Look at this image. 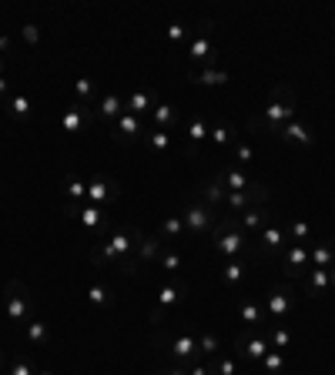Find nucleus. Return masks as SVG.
Listing matches in <instances>:
<instances>
[{"mask_svg": "<svg viewBox=\"0 0 335 375\" xmlns=\"http://www.w3.org/2000/svg\"><path fill=\"white\" fill-rule=\"evenodd\" d=\"M309 261H312V268H332L335 265V238L309 242Z\"/></svg>", "mask_w": 335, "mask_h": 375, "instance_id": "26", "label": "nucleus"}, {"mask_svg": "<svg viewBox=\"0 0 335 375\" xmlns=\"http://www.w3.org/2000/svg\"><path fill=\"white\" fill-rule=\"evenodd\" d=\"M245 275H248V265L242 258H232L225 268H221V285L225 288H232V292H238L242 288V282H245Z\"/></svg>", "mask_w": 335, "mask_h": 375, "instance_id": "30", "label": "nucleus"}, {"mask_svg": "<svg viewBox=\"0 0 335 375\" xmlns=\"http://www.w3.org/2000/svg\"><path fill=\"white\" fill-rule=\"evenodd\" d=\"M144 141H148V148H151V155H168V148H171V134L161 128H151L148 134H144Z\"/></svg>", "mask_w": 335, "mask_h": 375, "instance_id": "35", "label": "nucleus"}, {"mask_svg": "<svg viewBox=\"0 0 335 375\" xmlns=\"http://www.w3.org/2000/svg\"><path fill=\"white\" fill-rule=\"evenodd\" d=\"M94 111H98V117H101L104 124H114L117 117L124 114V97H117L114 91L101 94V101L94 104Z\"/></svg>", "mask_w": 335, "mask_h": 375, "instance_id": "27", "label": "nucleus"}, {"mask_svg": "<svg viewBox=\"0 0 335 375\" xmlns=\"http://www.w3.org/2000/svg\"><path fill=\"white\" fill-rule=\"evenodd\" d=\"M261 332H265V338H269V345H271V349H275V352L292 349V342H295V335H292V332H288L285 325H275V322H269V325H265V328H261Z\"/></svg>", "mask_w": 335, "mask_h": 375, "instance_id": "31", "label": "nucleus"}, {"mask_svg": "<svg viewBox=\"0 0 335 375\" xmlns=\"http://www.w3.org/2000/svg\"><path fill=\"white\" fill-rule=\"evenodd\" d=\"M329 285H332L329 268H309L305 278H302V288H305V295L309 298H322L325 292H329Z\"/></svg>", "mask_w": 335, "mask_h": 375, "instance_id": "28", "label": "nucleus"}, {"mask_svg": "<svg viewBox=\"0 0 335 375\" xmlns=\"http://www.w3.org/2000/svg\"><path fill=\"white\" fill-rule=\"evenodd\" d=\"M285 144H295V148H312L315 144V134H312V128L305 124V121H292V124H285L282 134H278Z\"/></svg>", "mask_w": 335, "mask_h": 375, "instance_id": "23", "label": "nucleus"}, {"mask_svg": "<svg viewBox=\"0 0 335 375\" xmlns=\"http://www.w3.org/2000/svg\"><path fill=\"white\" fill-rule=\"evenodd\" d=\"M4 369H7V365H4V355H0V375H4Z\"/></svg>", "mask_w": 335, "mask_h": 375, "instance_id": "52", "label": "nucleus"}, {"mask_svg": "<svg viewBox=\"0 0 335 375\" xmlns=\"http://www.w3.org/2000/svg\"><path fill=\"white\" fill-rule=\"evenodd\" d=\"M158 265H161L168 275H178L181 268H184V255L175 251V248H165V251H161V258H158Z\"/></svg>", "mask_w": 335, "mask_h": 375, "instance_id": "39", "label": "nucleus"}, {"mask_svg": "<svg viewBox=\"0 0 335 375\" xmlns=\"http://www.w3.org/2000/svg\"><path fill=\"white\" fill-rule=\"evenodd\" d=\"M94 81L90 78H78V84H74V101H81V104H90L94 107Z\"/></svg>", "mask_w": 335, "mask_h": 375, "instance_id": "43", "label": "nucleus"}, {"mask_svg": "<svg viewBox=\"0 0 335 375\" xmlns=\"http://www.w3.org/2000/svg\"><path fill=\"white\" fill-rule=\"evenodd\" d=\"M0 78H7V64H4V54H0Z\"/></svg>", "mask_w": 335, "mask_h": 375, "instance_id": "51", "label": "nucleus"}, {"mask_svg": "<svg viewBox=\"0 0 335 375\" xmlns=\"http://www.w3.org/2000/svg\"><path fill=\"white\" fill-rule=\"evenodd\" d=\"M114 302H117V295L107 282H90L88 285V305H94L98 311H111Z\"/></svg>", "mask_w": 335, "mask_h": 375, "instance_id": "25", "label": "nucleus"}, {"mask_svg": "<svg viewBox=\"0 0 335 375\" xmlns=\"http://www.w3.org/2000/svg\"><path fill=\"white\" fill-rule=\"evenodd\" d=\"M238 315H242V322H248V328H265L269 325L265 305L255 302V298H238Z\"/></svg>", "mask_w": 335, "mask_h": 375, "instance_id": "24", "label": "nucleus"}, {"mask_svg": "<svg viewBox=\"0 0 335 375\" xmlns=\"http://www.w3.org/2000/svg\"><path fill=\"white\" fill-rule=\"evenodd\" d=\"M248 245H252V238L238 228L235 215H221L215 221V228H211V248L218 251L221 258H228V261L242 258V255H248Z\"/></svg>", "mask_w": 335, "mask_h": 375, "instance_id": "2", "label": "nucleus"}, {"mask_svg": "<svg viewBox=\"0 0 335 375\" xmlns=\"http://www.w3.org/2000/svg\"><path fill=\"white\" fill-rule=\"evenodd\" d=\"M188 57L198 67H221L218 64V40H215V20H201L198 34L188 44Z\"/></svg>", "mask_w": 335, "mask_h": 375, "instance_id": "6", "label": "nucleus"}, {"mask_svg": "<svg viewBox=\"0 0 335 375\" xmlns=\"http://www.w3.org/2000/svg\"><path fill=\"white\" fill-rule=\"evenodd\" d=\"M117 198H121V184L111 181L107 174H98L94 181H88V205L107 208V205H114Z\"/></svg>", "mask_w": 335, "mask_h": 375, "instance_id": "14", "label": "nucleus"}, {"mask_svg": "<svg viewBox=\"0 0 335 375\" xmlns=\"http://www.w3.org/2000/svg\"><path fill=\"white\" fill-rule=\"evenodd\" d=\"M201 141H208V121L205 117H194L192 124H188V144L198 151V144Z\"/></svg>", "mask_w": 335, "mask_h": 375, "instance_id": "42", "label": "nucleus"}, {"mask_svg": "<svg viewBox=\"0 0 335 375\" xmlns=\"http://www.w3.org/2000/svg\"><path fill=\"white\" fill-rule=\"evenodd\" d=\"M155 345L158 349L168 352V365H175V369H192V365H198L205 355H201V349H198V338L192 335V332H178V335H155Z\"/></svg>", "mask_w": 335, "mask_h": 375, "instance_id": "3", "label": "nucleus"}, {"mask_svg": "<svg viewBox=\"0 0 335 375\" xmlns=\"http://www.w3.org/2000/svg\"><path fill=\"white\" fill-rule=\"evenodd\" d=\"M255 238H258V251H261L265 258H275L285 245H292V242H288V234H285V225H275V221L265 225Z\"/></svg>", "mask_w": 335, "mask_h": 375, "instance_id": "15", "label": "nucleus"}, {"mask_svg": "<svg viewBox=\"0 0 335 375\" xmlns=\"http://www.w3.org/2000/svg\"><path fill=\"white\" fill-rule=\"evenodd\" d=\"M188 375H208V369L198 362V365H192V369H188Z\"/></svg>", "mask_w": 335, "mask_h": 375, "instance_id": "50", "label": "nucleus"}, {"mask_svg": "<svg viewBox=\"0 0 335 375\" xmlns=\"http://www.w3.org/2000/svg\"><path fill=\"white\" fill-rule=\"evenodd\" d=\"M238 138H242V134H238L228 121H218V124H211V128H208V141L215 144V151H221V155H225V151L232 155V148H235Z\"/></svg>", "mask_w": 335, "mask_h": 375, "instance_id": "20", "label": "nucleus"}, {"mask_svg": "<svg viewBox=\"0 0 335 375\" xmlns=\"http://www.w3.org/2000/svg\"><path fill=\"white\" fill-rule=\"evenodd\" d=\"M201 194H205V205H208V208L221 211V205H225V188H221L215 178H208V184L201 188Z\"/></svg>", "mask_w": 335, "mask_h": 375, "instance_id": "38", "label": "nucleus"}, {"mask_svg": "<svg viewBox=\"0 0 335 375\" xmlns=\"http://www.w3.org/2000/svg\"><path fill=\"white\" fill-rule=\"evenodd\" d=\"M61 188H64V205H81V201H88V181L67 178Z\"/></svg>", "mask_w": 335, "mask_h": 375, "instance_id": "34", "label": "nucleus"}, {"mask_svg": "<svg viewBox=\"0 0 335 375\" xmlns=\"http://www.w3.org/2000/svg\"><path fill=\"white\" fill-rule=\"evenodd\" d=\"M198 349H201V355H221V342L218 335H211V332H205V335H198Z\"/></svg>", "mask_w": 335, "mask_h": 375, "instance_id": "44", "label": "nucleus"}, {"mask_svg": "<svg viewBox=\"0 0 335 375\" xmlns=\"http://www.w3.org/2000/svg\"><path fill=\"white\" fill-rule=\"evenodd\" d=\"M158 234L165 238V245H178V242H184V238H188V232H184V221H181V215H168V218L161 221Z\"/></svg>", "mask_w": 335, "mask_h": 375, "instance_id": "29", "label": "nucleus"}, {"mask_svg": "<svg viewBox=\"0 0 335 375\" xmlns=\"http://www.w3.org/2000/svg\"><path fill=\"white\" fill-rule=\"evenodd\" d=\"M4 114L17 121V124H27L30 117H34V101H30V94L27 91H11V97L4 101Z\"/></svg>", "mask_w": 335, "mask_h": 375, "instance_id": "17", "label": "nucleus"}, {"mask_svg": "<svg viewBox=\"0 0 335 375\" xmlns=\"http://www.w3.org/2000/svg\"><path fill=\"white\" fill-rule=\"evenodd\" d=\"M211 178H215L225 191H248V188H252V181H248V171L235 168V165H225V168H221L218 174H211Z\"/></svg>", "mask_w": 335, "mask_h": 375, "instance_id": "21", "label": "nucleus"}, {"mask_svg": "<svg viewBox=\"0 0 335 375\" xmlns=\"http://www.w3.org/2000/svg\"><path fill=\"white\" fill-rule=\"evenodd\" d=\"M265 225H271V211H265L261 205H255V208H248L245 215H238V228L248 234V238H255Z\"/></svg>", "mask_w": 335, "mask_h": 375, "instance_id": "22", "label": "nucleus"}, {"mask_svg": "<svg viewBox=\"0 0 335 375\" xmlns=\"http://www.w3.org/2000/svg\"><path fill=\"white\" fill-rule=\"evenodd\" d=\"M252 157H255L252 144H248L245 138H238V141H235V148H232V165H235V168H245Z\"/></svg>", "mask_w": 335, "mask_h": 375, "instance_id": "41", "label": "nucleus"}, {"mask_svg": "<svg viewBox=\"0 0 335 375\" xmlns=\"http://www.w3.org/2000/svg\"><path fill=\"white\" fill-rule=\"evenodd\" d=\"M90 124H101V117H98V111H94L90 104L71 101L64 107V114H61V131H64V134H81V131H88Z\"/></svg>", "mask_w": 335, "mask_h": 375, "instance_id": "12", "label": "nucleus"}, {"mask_svg": "<svg viewBox=\"0 0 335 375\" xmlns=\"http://www.w3.org/2000/svg\"><path fill=\"white\" fill-rule=\"evenodd\" d=\"M158 375H188V372H184V369H175V365H168V369H161Z\"/></svg>", "mask_w": 335, "mask_h": 375, "instance_id": "49", "label": "nucleus"}, {"mask_svg": "<svg viewBox=\"0 0 335 375\" xmlns=\"http://www.w3.org/2000/svg\"><path fill=\"white\" fill-rule=\"evenodd\" d=\"M221 218V211H215V208L208 205H188L184 211H181V221H184V232L194 234V238H201V234H211V228H215V221Z\"/></svg>", "mask_w": 335, "mask_h": 375, "instance_id": "10", "label": "nucleus"}, {"mask_svg": "<svg viewBox=\"0 0 335 375\" xmlns=\"http://www.w3.org/2000/svg\"><path fill=\"white\" fill-rule=\"evenodd\" d=\"M37 375H54V372H47V369H44V372H37Z\"/></svg>", "mask_w": 335, "mask_h": 375, "instance_id": "54", "label": "nucleus"}, {"mask_svg": "<svg viewBox=\"0 0 335 375\" xmlns=\"http://www.w3.org/2000/svg\"><path fill=\"white\" fill-rule=\"evenodd\" d=\"M298 117V97L295 91L288 88V84H275L269 94V104H265V111H261V117H252L248 124L252 128H261L269 131V134H282L285 124H292Z\"/></svg>", "mask_w": 335, "mask_h": 375, "instance_id": "1", "label": "nucleus"}, {"mask_svg": "<svg viewBox=\"0 0 335 375\" xmlns=\"http://www.w3.org/2000/svg\"><path fill=\"white\" fill-rule=\"evenodd\" d=\"M285 365H288L285 352H275V349H271L269 355L258 362V369H261V372H269V375H278V372H285Z\"/></svg>", "mask_w": 335, "mask_h": 375, "instance_id": "40", "label": "nucleus"}, {"mask_svg": "<svg viewBox=\"0 0 335 375\" xmlns=\"http://www.w3.org/2000/svg\"><path fill=\"white\" fill-rule=\"evenodd\" d=\"M188 302V282L184 278H175V282H165V288L158 292L155 311H151V325H165L171 319V311Z\"/></svg>", "mask_w": 335, "mask_h": 375, "instance_id": "7", "label": "nucleus"}, {"mask_svg": "<svg viewBox=\"0 0 335 375\" xmlns=\"http://www.w3.org/2000/svg\"><path fill=\"white\" fill-rule=\"evenodd\" d=\"M4 375H37V372H34V365L27 362V359H13V362L4 369Z\"/></svg>", "mask_w": 335, "mask_h": 375, "instance_id": "45", "label": "nucleus"}, {"mask_svg": "<svg viewBox=\"0 0 335 375\" xmlns=\"http://www.w3.org/2000/svg\"><path fill=\"white\" fill-rule=\"evenodd\" d=\"M151 121H155V128H161V131H168L175 121H178V107L171 101H158L155 104V111H151Z\"/></svg>", "mask_w": 335, "mask_h": 375, "instance_id": "33", "label": "nucleus"}, {"mask_svg": "<svg viewBox=\"0 0 335 375\" xmlns=\"http://www.w3.org/2000/svg\"><path fill=\"white\" fill-rule=\"evenodd\" d=\"M11 97V88H7V78H0V104Z\"/></svg>", "mask_w": 335, "mask_h": 375, "instance_id": "48", "label": "nucleus"}, {"mask_svg": "<svg viewBox=\"0 0 335 375\" xmlns=\"http://www.w3.org/2000/svg\"><path fill=\"white\" fill-rule=\"evenodd\" d=\"M269 352H271V345H269V338H265L261 328H245V332L235 335V355H238L245 365H255L258 369V362H261Z\"/></svg>", "mask_w": 335, "mask_h": 375, "instance_id": "8", "label": "nucleus"}, {"mask_svg": "<svg viewBox=\"0 0 335 375\" xmlns=\"http://www.w3.org/2000/svg\"><path fill=\"white\" fill-rule=\"evenodd\" d=\"M265 315H269V322H285V319H292V311H295V292H292V285L288 282H278L269 288V295H265Z\"/></svg>", "mask_w": 335, "mask_h": 375, "instance_id": "9", "label": "nucleus"}, {"mask_svg": "<svg viewBox=\"0 0 335 375\" xmlns=\"http://www.w3.org/2000/svg\"><path fill=\"white\" fill-rule=\"evenodd\" d=\"M188 81L192 84H201V88H225L232 74L225 71V67H192L188 71Z\"/></svg>", "mask_w": 335, "mask_h": 375, "instance_id": "19", "label": "nucleus"}, {"mask_svg": "<svg viewBox=\"0 0 335 375\" xmlns=\"http://www.w3.org/2000/svg\"><path fill=\"white\" fill-rule=\"evenodd\" d=\"M4 305H7V322L13 328H27V322H34V295L20 278H11L4 285Z\"/></svg>", "mask_w": 335, "mask_h": 375, "instance_id": "5", "label": "nucleus"}, {"mask_svg": "<svg viewBox=\"0 0 335 375\" xmlns=\"http://www.w3.org/2000/svg\"><path fill=\"white\" fill-rule=\"evenodd\" d=\"M148 134V128H144V117H134V114H124L117 117L114 124H111V138L121 144H131V141H138V138H144Z\"/></svg>", "mask_w": 335, "mask_h": 375, "instance_id": "16", "label": "nucleus"}, {"mask_svg": "<svg viewBox=\"0 0 335 375\" xmlns=\"http://www.w3.org/2000/svg\"><path fill=\"white\" fill-rule=\"evenodd\" d=\"M332 27H335V13H332Z\"/></svg>", "mask_w": 335, "mask_h": 375, "instance_id": "55", "label": "nucleus"}, {"mask_svg": "<svg viewBox=\"0 0 335 375\" xmlns=\"http://www.w3.org/2000/svg\"><path fill=\"white\" fill-rule=\"evenodd\" d=\"M329 278H332V285H335V268H329Z\"/></svg>", "mask_w": 335, "mask_h": 375, "instance_id": "53", "label": "nucleus"}, {"mask_svg": "<svg viewBox=\"0 0 335 375\" xmlns=\"http://www.w3.org/2000/svg\"><path fill=\"white\" fill-rule=\"evenodd\" d=\"M128 232H131V242H134V261L138 265H151V261L161 258V251H165V238L161 234H148L141 232V228H134V225H128Z\"/></svg>", "mask_w": 335, "mask_h": 375, "instance_id": "11", "label": "nucleus"}, {"mask_svg": "<svg viewBox=\"0 0 335 375\" xmlns=\"http://www.w3.org/2000/svg\"><path fill=\"white\" fill-rule=\"evenodd\" d=\"M24 335H27V342L34 345V349H44V345H51V338H54V332H51V325L47 322H27V328H24Z\"/></svg>", "mask_w": 335, "mask_h": 375, "instance_id": "32", "label": "nucleus"}, {"mask_svg": "<svg viewBox=\"0 0 335 375\" xmlns=\"http://www.w3.org/2000/svg\"><path fill=\"white\" fill-rule=\"evenodd\" d=\"M158 104V91H151V88H141V91H131L128 97H124V111L134 117H144L151 114Z\"/></svg>", "mask_w": 335, "mask_h": 375, "instance_id": "18", "label": "nucleus"}, {"mask_svg": "<svg viewBox=\"0 0 335 375\" xmlns=\"http://www.w3.org/2000/svg\"><path fill=\"white\" fill-rule=\"evenodd\" d=\"M184 37H188V27L181 24V20H175V24L168 27V44L178 47V44H184Z\"/></svg>", "mask_w": 335, "mask_h": 375, "instance_id": "46", "label": "nucleus"}, {"mask_svg": "<svg viewBox=\"0 0 335 375\" xmlns=\"http://www.w3.org/2000/svg\"><path fill=\"white\" fill-rule=\"evenodd\" d=\"M285 234H288V242H295V245H309L312 242V228L305 221H285Z\"/></svg>", "mask_w": 335, "mask_h": 375, "instance_id": "37", "label": "nucleus"}, {"mask_svg": "<svg viewBox=\"0 0 335 375\" xmlns=\"http://www.w3.org/2000/svg\"><path fill=\"white\" fill-rule=\"evenodd\" d=\"M205 369H208V375H238V362L228 359V355H211Z\"/></svg>", "mask_w": 335, "mask_h": 375, "instance_id": "36", "label": "nucleus"}, {"mask_svg": "<svg viewBox=\"0 0 335 375\" xmlns=\"http://www.w3.org/2000/svg\"><path fill=\"white\" fill-rule=\"evenodd\" d=\"M309 268H312L309 245H295V242H292V245L282 248V272H285V278H292V282H302Z\"/></svg>", "mask_w": 335, "mask_h": 375, "instance_id": "13", "label": "nucleus"}, {"mask_svg": "<svg viewBox=\"0 0 335 375\" xmlns=\"http://www.w3.org/2000/svg\"><path fill=\"white\" fill-rule=\"evenodd\" d=\"M131 251H134V242H131V232H128V225H124V228H114L104 242L90 245V265L94 268H114L117 261L124 258V255H131Z\"/></svg>", "mask_w": 335, "mask_h": 375, "instance_id": "4", "label": "nucleus"}, {"mask_svg": "<svg viewBox=\"0 0 335 375\" xmlns=\"http://www.w3.org/2000/svg\"><path fill=\"white\" fill-rule=\"evenodd\" d=\"M20 37H24L27 44H40V30L34 24H24L20 27Z\"/></svg>", "mask_w": 335, "mask_h": 375, "instance_id": "47", "label": "nucleus"}]
</instances>
